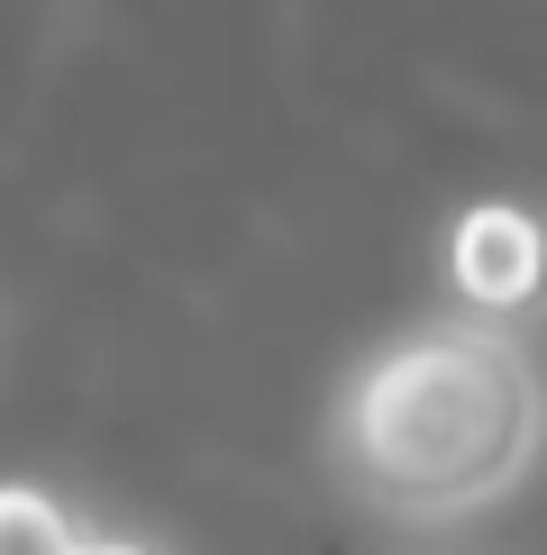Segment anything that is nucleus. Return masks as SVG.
<instances>
[{
  "mask_svg": "<svg viewBox=\"0 0 547 555\" xmlns=\"http://www.w3.org/2000/svg\"><path fill=\"white\" fill-rule=\"evenodd\" d=\"M447 292L466 319H511L538 300V219L520 201H474L447 228Z\"/></svg>",
  "mask_w": 547,
  "mask_h": 555,
  "instance_id": "f03ea898",
  "label": "nucleus"
},
{
  "mask_svg": "<svg viewBox=\"0 0 547 555\" xmlns=\"http://www.w3.org/2000/svg\"><path fill=\"white\" fill-rule=\"evenodd\" d=\"M74 511L46 482H0V555H64L74 546Z\"/></svg>",
  "mask_w": 547,
  "mask_h": 555,
  "instance_id": "7ed1b4c3",
  "label": "nucleus"
},
{
  "mask_svg": "<svg viewBox=\"0 0 547 555\" xmlns=\"http://www.w3.org/2000/svg\"><path fill=\"white\" fill-rule=\"evenodd\" d=\"M64 555H174L165 538H147V528H74V546H64Z\"/></svg>",
  "mask_w": 547,
  "mask_h": 555,
  "instance_id": "20e7f679",
  "label": "nucleus"
},
{
  "mask_svg": "<svg viewBox=\"0 0 547 555\" xmlns=\"http://www.w3.org/2000/svg\"><path fill=\"white\" fill-rule=\"evenodd\" d=\"M547 437L538 364L511 319H420L329 401V474L393 528L484 519L530 482Z\"/></svg>",
  "mask_w": 547,
  "mask_h": 555,
  "instance_id": "f257e3e1",
  "label": "nucleus"
}]
</instances>
